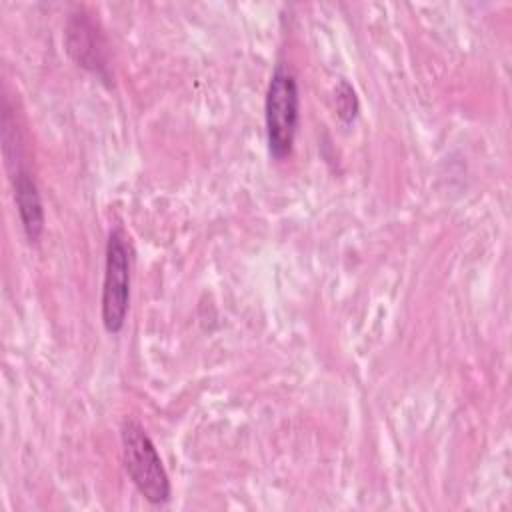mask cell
Masks as SVG:
<instances>
[{"label":"cell","instance_id":"obj_1","mask_svg":"<svg viewBox=\"0 0 512 512\" xmlns=\"http://www.w3.org/2000/svg\"><path fill=\"white\" fill-rule=\"evenodd\" d=\"M122 462L136 490L150 504H166L170 500V480L162 466L160 454L146 430L132 418L120 428Z\"/></svg>","mask_w":512,"mask_h":512},{"label":"cell","instance_id":"obj_2","mask_svg":"<svg viewBox=\"0 0 512 512\" xmlns=\"http://www.w3.org/2000/svg\"><path fill=\"white\" fill-rule=\"evenodd\" d=\"M300 116L298 82L286 66H276L270 76L264 100V124L268 150L276 160L292 152Z\"/></svg>","mask_w":512,"mask_h":512},{"label":"cell","instance_id":"obj_3","mask_svg":"<svg viewBox=\"0 0 512 512\" xmlns=\"http://www.w3.org/2000/svg\"><path fill=\"white\" fill-rule=\"evenodd\" d=\"M130 300V246L122 230H112L106 242L102 282V324L110 334L122 330Z\"/></svg>","mask_w":512,"mask_h":512},{"label":"cell","instance_id":"obj_4","mask_svg":"<svg viewBox=\"0 0 512 512\" xmlns=\"http://www.w3.org/2000/svg\"><path fill=\"white\" fill-rule=\"evenodd\" d=\"M66 48L78 66L92 70L96 74H104V68H106L104 46L94 22L86 14L78 12L68 18Z\"/></svg>","mask_w":512,"mask_h":512},{"label":"cell","instance_id":"obj_5","mask_svg":"<svg viewBox=\"0 0 512 512\" xmlns=\"http://www.w3.org/2000/svg\"><path fill=\"white\" fill-rule=\"evenodd\" d=\"M8 166H14L12 170V184H14V200L20 214V222L24 228V234L30 244H36L44 230V210L42 200L38 194V188L32 180V176L18 166V158L6 162Z\"/></svg>","mask_w":512,"mask_h":512},{"label":"cell","instance_id":"obj_6","mask_svg":"<svg viewBox=\"0 0 512 512\" xmlns=\"http://www.w3.org/2000/svg\"><path fill=\"white\" fill-rule=\"evenodd\" d=\"M334 100H336V112L340 116L342 122H352L358 114V96H356V90L352 88V84L348 80H340L336 84V90H334Z\"/></svg>","mask_w":512,"mask_h":512}]
</instances>
